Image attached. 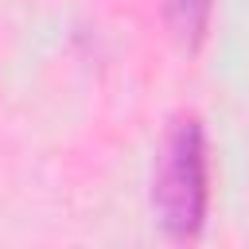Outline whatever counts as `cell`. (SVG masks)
I'll return each instance as SVG.
<instances>
[{
    "instance_id": "6da1fadb",
    "label": "cell",
    "mask_w": 249,
    "mask_h": 249,
    "mask_svg": "<svg viewBox=\"0 0 249 249\" xmlns=\"http://www.w3.org/2000/svg\"><path fill=\"white\" fill-rule=\"evenodd\" d=\"M206 198H210V179H206V132L202 121L183 113L171 121L163 132V144L152 163V210L163 233L187 241L198 237L206 222Z\"/></svg>"
},
{
    "instance_id": "7a4b0ae2",
    "label": "cell",
    "mask_w": 249,
    "mask_h": 249,
    "mask_svg": "<svg viewBox=\"0 0 249 249\" xmlns=\"http://www.w3.org/2000/svg\"><path fill=\"white\" fill-rule=\"evenodd\" d=\"M163 4V19L171 27V35L179 39L183 51H198L206 31H210V12L214 0H160Z\"/></svg>"
}]
</instances>
